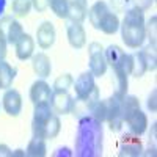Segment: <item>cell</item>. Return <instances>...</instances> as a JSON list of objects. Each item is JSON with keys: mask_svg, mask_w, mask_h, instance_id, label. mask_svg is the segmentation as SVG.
I'll list each match as a JSON object with an SVG mask.
<instances>
[{"mask_svg": "<svg viewBox=\"0 0 157 157\" xmlns=\"http://www.w3.org/2000/svg\"><path fill=\"white\" fill-rule=\"evenodd\" d=\"M104 130L102 123L93 116L78 118L75 134V155L78 157H99L102 155Z\"/></svg>", "mask_w": 157, "mask_h": 157, "instance_id": "cell-1", "label": "cell"}, {"mask_svg": "<svg viewBox=\"0 0 157 157\" xmlns=\"http://www.w3.org/2000/svg\"><path fill=\"white\" fill-rule=\"evenodd\" d=\"M121 38L127 47L138 49L145 43L146 30H145V14L143 11L132 6L124 13V19L120 24Z\"/></svg>", "mask_w": 157, "mask_h": 157, "instance_id": "cell-2", "label": "cell"}, {"mask_svg": "<svg viewBox=\"0 0 157 157\" xmlns=\"http://www.w3.org/2000/svg\"><path fill=\"white\" fill-rule=\"evenodd\" d=\"M61 123L60 118L54 113L50 102L38 104L35 105L33 112V121H32V130L35 137H41L44 140H52L60 134Z\"/></svg>", "mask_w": 157, "mask_h": 157, "instance_id": "cell-3", "label": "cell"}, {"mask_svg": "<svg viewBox=\"0 0 157 157\" xmlns=\"http://www.w3.org/2000/svg\"><path fill=\"white\" fill-rule=\"evenodd\" d=\"M72 85L75 90L77 99L88 101V102H96L99 99V88L94 82V75L91 72L80 74Z\"/></svg>", "mask_w": 157, "mask_h": 157, "instance_id": "cell-4", "label": "cell"}, {"mask_svg": "<svg viewBox=\"0 0 157 157\" xmlns=\"http://www.w3.org/2000/svg\"><path fill=\"white\" fill-rule=\"evenodd\" d=\"M88 54H90V72L94 77H102L107 72V60L104 54V47L101 43H91L88 46Z\"/></svg>", "mask_w": 157, "mask_h": 157, "instance_id": "cell-5", "label": "cell"}, {"mask_svg": "<svg viewBox=\"0 0 157 157\" xmlns=\"http://www.w3.org/2000/svg\"><path fill=\"white\" fill-rule=\"evenodd\" d=\"M121 99L123 98H118L116 94L105 99L107 101V120H105V123H109V126H110V129L113 130V132H118L124 124Z\"/></svg>", "mask_w": 157, "mask_h": 157, "instance_id": "cell-6", "label": "cell"}, {"mask_svg": "<svg viewBox=\"0 0 157 157\" xmlns=\"http://www.w3.org/2000/svg\"><path fill=\"white\" fill-rule=\"evenodd\" d=\"M143 152V145L141 140L138 138V135L134 134H126L121 137L120 140V152L118 155H127V157H135V155H141Z\"/></svg>", "mask_w": 157, "mask_h": 157, "instance_id": "cell-7", "label": "cell"}, {"mask_svg": "<svg viewBox=\"0 0 157 157\" xmlns=\"http://www.w3.org/2000/svg\"><path fill=\"white\" fill-rule=\"evenodd\" d=\"M124 123L129 126V130H130V134H134V135H143L145 134V130L148 127V116L143 113L138 109L132 110L126 118H124Z\"/></svg>", "mask_w": 157, "mask_h": 157, "instance_id": "cell-8", "label": "cell"}, {"mask_svg": "<svg viewBox=\"0 0 157 157\" xmlns=\"http://www.w3.org/2000/svg\"><path fill=\"white\" fill-rule=\"evenodd\" d=\"M74 99L68 91H52L50 96V105L55 113L60 115H68L72 110Z\"/></svg>", "mask_w": 157, "mask_h": 157, "instance_id": "cell-9", "label": "cell"}, {"mask_svg": "<svg viewBox=\"0 0 157 157\" xmlns=\"http://www.w3.org/2000/svg\"><path fill=\"white\" fill-rule=\"evenodd\" d=\"M2 104H3V110L6 112V115L19 116V113L22 110V96L17 90L8 88L2 98Z\"/></svg>", "mask_w": 157, "mask_h": 157, "instance_id": "cell-10", "label": "cell"}, {"mask_svg": "<svg viewBox=\"0 0 157 157\" xmlns=\"http://www.w3.org/2000/svg\"><path fill=\"white\" fill-rule=\"evenodd\" d=\"M55 38H57L55 25L52 24L50 21L43 22L38 27V30H36V41H38V46L41 49H50L52 46H54V43H55Z\"/></svg>", "mask_w": 157, "mask_h": 157, "instance_id": "cell-11", "label": "cell"}, {"mask_svg": "<svg viewBox=\"0 0 157 157\" xmlns=\"http://www.w3.org/2000/svg\"><path fill=\"white\" fill-rule=\"evenodd\" d=\"M52 90L50 85L46 80H36L33 82V85L30 86V101L33 105L38 104H44V102H50V96H52Z\"/></svg>", "mask_w": 157, "mask_h": 157, "instance_id": "cell-12", "label": "cell"}, {"mask_svg": "<svg viewBox=\"0 0 157 157\" xmlns=\"http://www.w3.org/2000/svg\"><path fill=\"white\" fill-rule=\"evenodd\" d=\"M66 36H68V43L74 49H82L86 44V32L83 29V25L78 22H71L68 25Z\"/></svg>", "mask_w": 157, "mask_h": 157, "instance_id": "cell-13", "label": "cell"}, {"mask_svg": "<svg viewBox=\"0 0 157 157\" xmlns=\"http://www.w3.org/2000/svg\"><path fill=\"white\" fill-rule=\"evenodd\" d=\"M88 16L86 0H68V19L71 22L82 24Z\"/></svg>", "mask_w": 157, "mask_h": 157, "instance_id": "cell-14", "label": "cell"}, {"mask_svg": "<svg viewBox=\"0 0 157 157\" xmlns=\"http://www.w3.org/2000/svg\"><path fill=\"white\" fill-rule=\"evenodd\" d=\"M32 68L35 71V74L41 78H46L50 75L52 72V61L50 57L46 55L44 52H39V54L32 57Z\"/></svg>", "mask_w": 157, "mask_h": 157, "instance_id": "cell-15", "label": "cell"}, {"mask_svg": "<svg viewBox=\"0 0 157 157\" xmlns=\"http://www.w3.org/2000/svg\"><path fill=\"white\" fill-rule=\"evenodd\" d=\"M14 47H16V57L22 61L29 60L35 55V41L29 33H24L22 38L14 44Z\"/></svg>", "mask_w": 157, "mask_h": 157, "instance_id": "cell-16", "label": "cell"}, {"mask_svg": "<svg viewBox=\"0 0 157 157\" xmlns=\"http://www.w3.org/2000/svg\"><path fill=\"white\" fill-rule=\"evenodd\" d=\"M120 17H118L116 13L113 11H107L105 14H104V17L101 19L99 22V29L102 33H105V35H115L118 30H120Z\"/></svg>", "mask_w": 157, "mask_h": 157, "instance_id": "cell-17", "label": "cell"}, {"mask_svg": "<svg viewBox=\"0 0 157 157\" xmlns=\"http://www.w3.org/2000/svg\"><path fill=\"white\" fill-rule=\"evenodd\" d=\"M104 54H105V60H107V64L113 69L116 66H121L124 63V58H126V52L116 44H112L109 46L105 50H104Z\"/></svg>", "mask_w": 157, "mask_h": 157, "instance_id": "cell-18", "label": "cell"}, {"mask_svg": "<svg viewBox=\"0 0 157 157\" xmlns=\"http://www.w3.org/2000/svg\"><path fill=\"white\" fill-rule=\"evenodd\" d=\"M107 11H110V8H109V5L104 2V0H99V2L93 3L91 8L88 10L90 24L93 25L94 29H99V22H101V19L104 17V14H105Z\"/></svg>", "mask_w": 157, "mask_h": 157, "instance_id": "cell-19", "label": "cell"}, {"mask_svg": "<svg viewBox=\"0 0 157 157\" xmlns=\"http://www.w3.org/2000/svg\"><path fill=\"white\" fill-rule=\"evenodd\" d=\"M16 77V69L5 60L0 61V90H8Z\"/></svg>", "mask_w": 157, "mask_h": 157, "instance_id": "cell-20", "label": "cell"}, {"mask_svg": "<svg viewBox=\"0 0 157 157\" xmlns=\"http://www.w3.org/2000/svg\"><path fill=\"white\" fill-rule=\"evenodd\" d=\"M47 154V146H46V140L41 137H35L29 141L27 149H25V155L29 157H44Z\"/></svg>", "mask_w": 157, "mask_h": 157, "instance_id": "cell-21", "label": "cell"}, {"mask_svg": "<svg viewBox=\"0 0 157 157\" xmlns=\"http://www.w3.org/2000/svg\"><path fill=\"white\" fill-rule=\"evenodd\" d=\"M3 27V25H2ZM5 29V27H3ZM5 33H6V39H8V44H16L19 39L22 38L24 35V29H22V24L19 21H8V25L5 29Z\"/></svg>", "mask_w": 157, "mask_h": 157, "instance_id": "cell-22", "label": "cell"}, {"mask_svg": "<svg viewBox=\"0 0 157 157\" xmlns=\"http://www.w3.org/2000/svg\"><path fill=\"white\" fill-rule=\"evenodd\" d=\"M146 72H148L146 60H145V57H143V52L138 50L137 54H132V72H130V75L143 77Z\"/></svg>", "mask_w": 157, "mask_h": 157, "instance_id": "cell-23", "label": "cell"}, {"mask_svg": "<svg viewBox=\"0 0 157 157\" xmlns=\"http://www.w3.org/2000/svg\"><path fill=\"white\" fill-rule=\"evenodd\" d=\"M32 8V0H13V14L16 17H25Z\"/></svg>", "mask_w": 157, "mask_h": 157, "instance_id": "cell-24", "label": "cell"}, {"mask_svg": "<svg viewBox=\"0 0 157 157\" xmlns=\"http://www.w3.org/2000/svg\"><path fill=\"white\" fill-rule=\"evenodd\" d=\"M49 6L57 17L68 19V0H50Z\"/></svg>", "mask_w": 157, "mask_h": 157, "instance_id": "cell-25", "label": "cell"}, {"mask_svg": "<svg viewBox=\"0 0 157 157\" xmlns=\"http://www.w3.org/2000/svg\"><path fill=\"white\" fill-rule=\"evenodd\" d=\"M74 83V78L71 74H61L55 78V82H54V91H68Z\"/></svg>", "mask_w": 157, "mask_h": 157, "instance_id": "cell-26", "label": "cell"}, {"mask_svg": "<svg viewBox=\"0 0 157 157\" xmlns=\"http://www.w3.org/2000/svg\"><path fill=\"white\" fill-rule=\"evenodd\" d=\"M145 30H146V38H149L151 47L155 49V41H157V17L152 16L148 22H145Z\"/></svg>", "mask_w": 157, "mask_h": 157, "instance_id": "cell-27", "label": "cell"}, {"mask_svg": "<svg viewBox=\"0 0 157 157\" xmlns=\"http://www.w3.org/2000/svg\"><path fill=\"white\" fill-rule=\"evenodd\" d=\"M6 47H8L6 33H5V29L2 27V24H0V61L5 60L6 57Z\"/></svg>", "mask_w": 157, "mask_h": 157, "instance_id": "cell-28", "label": "cell"}, {"mask_svg": "<svg viewBox=\"0 0 157 157\" xmlns=\"http://www.w3.org/2000/svg\"><path fill=\"white\" fill-rule=\"evenodd\" d=\"M110 3H112V6H113L115 11L123 13V11H126V8H127L129 3H132V0H110Z\"/></svg>", "mask_w": 157, "mask_h": 157, "instance_id": "cell-29", "label": "cell"}, {"mask_svg": "<svg viewBox=\"0 0 157 157\" xmlns=\"http://www.w3.org/2000/svg\"><path fill=\"white\" fill-rule=\"evenodd\" d=\"M50 0H32V6L38 11V13H44L49 8Z\"/></svg>", "mask_w": 157, "mask_h": 157, "instance_id": "cell-30", "label": "cell"}, {"mask_svg": "<svg viewBox=\"0 0 157 157\" xmlns=\"http://www.w3.org/2000/svg\"><path fill=\"white\" fill-rule=\"evenodd\" d=\"M132 3L135 8L141 10V11H146L148 8H151V5L154 3V0H132Z\"/></svg>", "mask_w": 157, "mask_h": 157, "instance_id": "cell-31", "label": "cell"}, {"mask_svg": "<svg viewBox=\"0 0 157 157\" xmlns=\"http://www.w3.org/2000/svg\"><path fill=\"white\" fill-rule=\"evenodd\" d=\"M148 109L151 112H155L157 110V91L155 90H152V93L148 98Z\"/></svg>", "mask_w": 157, "mask_h": 157, "instance_id": "cell-32", "label": "cell"}, {"mask_svg": "<svg viewBox=\"0 0 157 157\" xmlns=\"http://www.w3.org/2000/svg\"><path fill=\"white\" fill-rule=\"evenodd\" d=\"M0 157H13V151L5 145V143L0 145Z\"/></svg>", "mask_w": 157, "mask_h": 157, "instance_id": "cell-33", "label": "cell"}, {"mask_svg": "<svg viewBox=\"0 0 157 157\" xmlns=\"http://www.w3.org/2000/svg\"><path fill=\"white\" fill-rule=\"evenodd\" d=\"M5 6H6V0H0V17L3 16V11H5Z\"/></svg>", "mask_w": 157, "mask_h": 157, "instance_id": "cell-34", "label": "cell"}, {"mask_svg": "<svg viewBox=\"0 0 157 157\" xmlns=\"http://www.w3.org/2000/svg\"><path fill=\"white\" fill-rule=\"evenodd\" d=\"M14 155H25V151L24 149H16V151H13V157H14Z\"/></svg>", "mask_w": 157, "mask_h": 157, "instance_id": "cell-35", "label": "cell"}]
</instances>
